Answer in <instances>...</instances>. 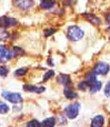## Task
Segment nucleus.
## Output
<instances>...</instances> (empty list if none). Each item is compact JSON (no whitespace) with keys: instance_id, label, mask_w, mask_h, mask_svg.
Masks as SVG:
<instances>
[{"instance_id":"9b49d317","label":"nucleus","mask_w":110,"mask_h":127,"mask_svg":"<svg viewBox=\"0 0 110 127\" xmlns=\"http://www.w3.org/2000/svg\"><path fill=\"white\" fill-rule=\"evenodd\" d=\"M39 6L44 10H51L56 6V0H40Z\"/></svg>"},{"instance_id":"f3484780","label":"nucleus","mask_w":110,"mask_h":127,"mask_svg":"<svg viewBox=\"0 0 110 127\" xmlns=\"http://www.w3.org/2000/svg\"><path fill=\"white\" fill-rule=\"evenodd\" d=\"M12 51H13V55L15 57H18V56H23L26 54V51L21 48V47H18V46H15L12 48Z\"/></svg>"},{"instance_id":"6ab92c4d","label":"nucleus","mask_w":110,"mask_h":127,"mask_svg":"<svg viewBox=\"0 0 110 127\" xmlns=\"http://www.w3.org/2000/svg\"><path fill=\"white\" fill-rule=\"evenodd\" d=\"M27 71H28V68H26V67L19 68V69H17L15 71V75L17 77H22V76H24V75L27 74Z\"/></svg>"},{"instance_id":"f8f14e48","label":"nucleus","mask_w":110,"mask_h":127,"mask_svg":"<svg viewBox=\"0 0 110 127\" xmlns=\"http://www.w3.org/2000/svg\"><path fill=\"white\" fill-rule=\"evenodd\" d=\"M64 94H65V97H66L67 99H70V100L78 98V94L76 92H73L72 87H65Z\"/></svg>"},{"instance_id":"20e7f679","label":"nucleus","mask_w":110,"mask_h":127,"mask_svg":"<svg viewBox=\"0 0 110 127\" xmlns=\"http://www.w3.org/2000/svg\"><path fill=\"white\" fill-rule=\"evenodd\" d=\"M13 57H15V55H13L12 50L8 49L4 45H1V46H0V60H1L2 64H6L7 62L12 59Z\"/></svg>"},{"instance_id":"7ed1b4c3","label":"nucleus","mask_w":110,"mask_h":127,"mask_svg":"<svg viewBox=\"0 0 110 127\" xmlns=\"http://www.w3.org/2000/svg\"><path fill=\"white\" fill-rule=\"evenodd\" d=\"M1 96L3 99L8 100L9 103H11V104H15V105L23 101V98H22V96L19 93H12V92H8V90H2Z\"/></svg>"},{"instance_id":"a878e982","label":"nucleus","mask_w":110,"mask_h":127,"mask_svg":"<svg viewBox=\"0 0 110 127\" xmlns=\"http://www.w3.org/2000/svg\"><path fill=\"white\" fill-rule=\"evenodd\" d=\"M58 118H59V124L60 125H66L67 124V119L64 116H61V114L58 115Z\"/></svg>"},{"instance_id":"bb28decb","label":"nucleus","mask_w":110,"mask_h":127,"mask_svg":"<svg viewBox=\"0 0 110 127\" xmlns=\"http://www.w3.org/2000/svg\"><path fill=\"white\" fill-rule=\"evenodd\" d=\"M75 3H76V0H66V1H65V4H66V6H68V7L73 6Z\"/></svg>"},{"instance_id":"6e6552de","label":"nucleus","mask_w":110,"mask_h":127,"mask_svg":"<svg viewBox=\"0 0 110 127\" xmlns=\"http://www.w3.org/2000/svg\"><path fill=\"white\" fill-rule=\"evenodd\" d=\"M22 89L24 92L28 93H36V94H41L46 90V87L44 86H39V85H31V84H24L22 86Z\"/></svg>"},{"instance_id":"1a4fd4ad","label":"nucleus","mask_w":110,"mask_h":127,"mask_svg":"<svg viewBox=\"0 0 110 127\" xmlns=\"http://www.w3.org/2000/svg\"><path fill=\"white\" fill-rule=\"evenodd\" d=\"M57 81L60 85L64 86V87H72V81H71V78L69 75L60 74L59 76L57 77Z\"/></svg>"},{"instance_id":"9d476101","label":"nucleus","mask_w":110,"mask_h":127,"mask_svg":"<svg viewBox=\"0 0 110 127\" xmlns=\"http://www.w3.org/2000/svg\"><path fill=\"white\" fill-rule=\"evenodd\" d=\"M82 17L88 20L89 22H91L92 25H95V26H100V25H101V19L98 18L97 16L93 15V13H82Z\"/></svg>"},{"instance_id":"4be33fe9","label":"nucleus","mask_w":110,"mask_h":127,"mask_svg":"<svg viewBox=\"0 0 110 127\" xmlns=\"http://www.w3.org/2000/svg\"><path fill=\"white\" fill-rule=\"evenodd\" d=\"M9 74V68H7L6 66H0V75H1L2 78H6L7 75Z\"/></svg>"},{"instance_id":"aec40b11","label":"nucleus","mask_w":110,"mask_h":127,"mask_svg":"<svg viewBox=\"0 0 110 127\" xmlns=\"http://www.w3.org/2000/svg\"><path fill=\"white\" fill-rule=\"evenodd\" d=\"M0 36H1V40L4 41V40L9 39L10 38V32L6 30V28H2L1 29V32H0Z\"/></svg>"},{"instance_id":"4468645a","label":"nucleus","mask_w":110,"mask_h":127,"mask_svg":"<svg viewBox=\"0 0 110 127\" xmlns=\"http://www.w3.org/2000/svg\"><path fill=\"white\" fill-rule=\"evenodd\" d=\"M101 86H102L101 81H99L98 79L96 81H93V83L89 86V92H90V94H96V93H98L101 89Z\"/></svg>"},{"instance_id":"412c9836","label":"nucleus","mask_w":110,"mask_h":127,"mask_svg":"<svg viewBox=\"0 0 110 127\" xmlns=\"http://www.w3.org/2000/svg\"><path fill=\"white\" fill-rule=\"evenodd\" d=\"M8 112H9V106L4 101H1L0 103V113L1 114H7Z\"/></svg>"},{"instance_id":"b1692460","label":"nucleus","mask_w":110,"mask_h":127,"mask_svg":"<svg viewBox=\"0 0 110 127\" xmlns=\"http://www.w3.org/2000/svg\"><path fill=\"white\" fill-rule=\"evenodd\" d=\"M26 125L28 127H38V126H41V123L39 121H37V119H32V121L28 122Z\"/></svg>"},{"instance_id":"dca6fc26","label":"nucleus","mask_w":110,"mask_h":127,"mask_svg":"<svg viewBox=\"0 0 110 127\" xmlns=\"http://www.w3.org/2000/svg\"><path fill=\"white\" fill-rule=\"evenodd\" d=\"M77 87H78V89L81 90V92H86V90H89V84L84 79L82 81L78 83V86H77Z\"/></svg>"},{"instance_id":"2eb2a0df","label":"nucleus","mask_w":110,"mask_h":127,"mask_svg":"<svg viewBox=\"0 0 110 127\" xmlns=\"http://www.w3.org/2000/svg\"><path fill=\"white\" fill-rule=\"evenodd\" d=\"M56 122L57 119L55 117H48V118L44 119L41 122V126H44V127H53L56 125Z\"/></svg>"},{"instance_id":"5701e85b","label":"nucleus","mask_w":110,"mask_h":127,"mask_svg":"<svg viewBox=\"0 0 110 127\" xmlns=\"http://www.w3.org/2000/svg\"><path fill=\"white\" fill-rule=\"evenodd\" d=\"M56 32V29L55 28H47L44 30V37H50V36H52L53 33Z\"/></svg>"},{"instance_id":"f03ea898","label":"nucleus","mask_w":110,"mask_h":127,"mask_svg":"<svg viewBox=\"0 0 110 127\" xmlns=\"http://www.w3.org/2000/svg\"><path fill=\"white\" fill-rule=\"evenodd\" d=\"M80 108H81V105L80 103H73V104H70L68 105L64 110V114L67 118L69 119H75L77 118V116L79 115V112H80Z\"/></svg>"},{"instance_id":"393cba45","label":"nucleus","mask_w":110,"mask_h":127,"mask_svg":"<svg viewBox=\"0 0 110 127\" xmlns=\"http://www.w3.org/2000/svg\"><path fill=\"white\" fill-rule=\"evenodd\" d=\"M105 96L106 97H110V80L107 83V85L105 86Z\"/></svg>"},{"instance_id":"39448f33","label":"nucleus","mask_w":110,"mask_h":127,"mask_svg":"<svg viewBox=\"0 0 110 127\" xmlns=\"http://www.w3.org/2000/svg\"><path fill=\"white\" fill-rule=\"evenodd\" d=\"M13 4L22 11H28L35 6V0H13Z\"/></svg>"},{"instance_id":"cd10ccee","label":"nucleus","mask_w":110,"mask_h":127,"mask_svg":"<svg viewBox=\"0 0 110 127\" xmlns=\"http://www.w3.org/2000/svg\"><path fill=\"white\" fill-rule=\"evenodd\" d=\"M48 64L50 66H53V63H52V60H51V58H49V59H48Z\"/></svg>"},{"instance_id":"a211bd4d","label":"nucleus","mask_w":110,"mask_h":127,"mask_svg":"<svg viewBox=\"0 0 110 127\" xmlns=\"http://www.w3.org/2000/svg\"><path fill=\"white\" fill-rule=\"evenodd\" d=\"M53 76H55V70H52V69L48 70V71H47L46 74L44 75V78H42V81H48L49 79H51Z\"/></svg>"},{"instance_id":"0eeeda50","label":"nucleus","mask_w":110,"mask_h":127,"mask_svg":"<svg viewBox=\"0 0 110 127\" xmlns=\"http://www.w3.org/2000/svg\"><path fill=\"white\" fill-rule=\"evenodd\" d=\"M0 25H1V28H12V27H16L19 25V21L15 18L11 17H7V16H2L1 19H0Z\"/></svg>"},{"instance_id":"f257e3e1","label":"nucleus","mask_w":110,"mask_h":127,"mask_svg":"<svg viewBox=\"0 0 110 127\" xmlns=\"http://www.w3.org/2000/svg\"><path fill=\"white\" fill-rule=\"evenodd\" d=\"M85 37V31L78 26H69L67 29V38L70 41L77 42Z\"/></svg>"},{"instance_id":"423d86ee","label":"nucleus","mask_w":110,"mask_h":127,"mask_svg":"<svg viewBox=\"0 0 110 127\" xmlns=\"http://www.w3.org/2000/svg\"><path fill=\"white\" fill-rule=\"evenodd\" d=\"M92 70L97 75H102V76H106V75L110 71V66H109V64H107V63L99 62V63H97L95 66H93Z\"/></svg>"},{"instance_id":"ddd939ff","label":"nucleus","mask_w":110,"mask_h":127,"mask_svg":"<svg viewBox=\"0 0 110 127\" xmlns=\"http://www.w3.org/2000/svg\"><path fill=\"white\" fill-rule=\"evenodd\" d=\"M105 124V118L102 115H97L91 119V126L92 127H101Z\"/></svg>"}]
</instances>
